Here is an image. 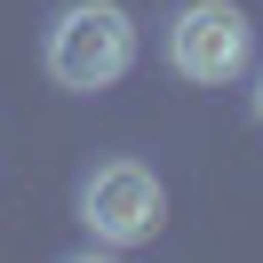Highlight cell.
<instances>
[{
	"mask_svg": "<svg viewBox=\"0 0 263 263\" xmlns=\"http://www.w3.org/2000/svg\"><path fill=\"white\" fill-rule=\"evenodd\" d=\"M128 64H136V24L120 0H72L48 24V72L72 96H96V88L128 80Z\"/></svg>",
	"mask_w": 263,
	"mask_h": 263,
	"instance_id": "cell-1",
	"label": "cell"
},
{
	"mask_svg": "<svg viewBox=\"0 0 263 263\" xmlns=\"http://www.w3.org/2000/svg\"><path fill=\"white\" fill-rule=\"evenodd\" d=\"M247 56H255V24H247L231 0H192L183 16L167 24V64H176L183 80H199V88L239 80Z\"/></svg>",
	"mask_w": 263,
	"mask_h": 263,
	"instance_id": "cell-2",
	"label": "cell"
},
{
	"mask_svg": "<svg viewBox=\"0 0 263 263\" xmlns=\"http://www.w3.org/2000/svg\"><path fill=\"white\" fill-rule=\"evenodd\" d=\"M160 215H167V192H160V176L144 160H112V167H96L80 183V223L104 247H144L160 231Z\"/></svg>",
	"mask_w": 263,
	"mask_h": 263,
	"instance_id": "cell-3",
	"label": "cell"
},
{
	"mask_svg": "<svg viewBox=\"0 0 263 263\" xmlns=\"http://www.w3.org/2000/svg\"><path fill=\"white\" fill-rule=\"evenodd\" d=\"M255 120H263V80H255Z\"/></svg>",
	"mask_w": 263,
	"mask_h": 263,
	"instance_id": "cell-4",
	"label": "cell"
}]
</instances>
